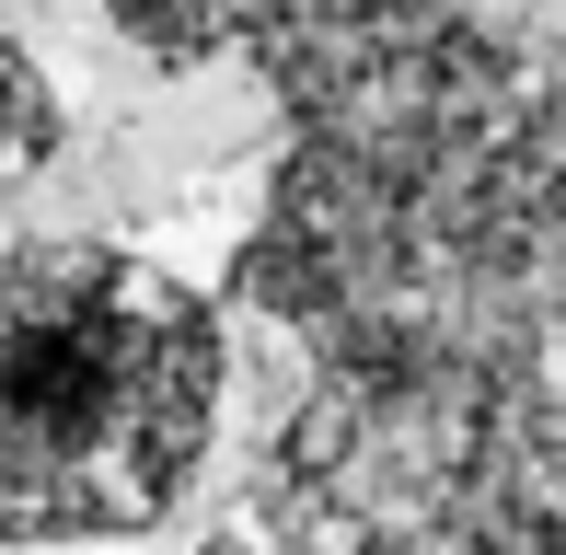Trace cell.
Masks as SVG:
<instances>
[{
    "instance_id": "obj_1",
    "label": "cell",
    "mask_w": 566,
    "mask_h": 555,
    "mask_svg": "<svg viewBox=\"0 0 566 555\" xmlns=\"http://www.w3.org/2000/svg\"><path fill=\"white\" fill-rule=\"evenodd\" d=\"M220 324L163 266L105 243L0 255V533H150L209 463Z\"/></svg>"
},
{
    "instance_id": "obj_2",
    "label": "cell",
    "mask_w": 566,
    "mask_h": 555,
    "mask_svg": "<svg viewBox=\"0 0 566 555\" xmlns=\"http://www.w3.org/2000/svg\"><path fill=\"white\" fill-rule=\"evenodd\" d=\"M46 139H59V105H46V70L23 59V46H0V197H12L23 174L46 163Z\"/></svg>"
}]
</instances>
